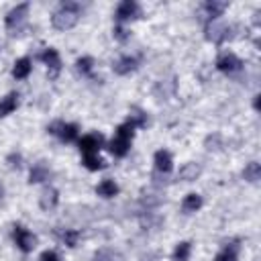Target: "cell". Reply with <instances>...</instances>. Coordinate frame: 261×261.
Instances as JSON below:
<instances>
[{"label": "cell", "instance_id": "cell-1", "mask_svg": "<svg viewBox=\"0 0 261 261\" xmlns=\"http://www.w3.org/2000/svg\"><path fill=\"white\" fill-rule=\"evenodd\" d=\"M82 14V4L80 2H61L59 8L51 16V24L57 31H69L77 24Z\"/></svg>", "mask_w": 261, "mask_h": 261}, {"label": "cell", "instance_id": "cell-2", "mask_svg": "<svg viewBox=\"0 0 261 261\" xmlns=\"http://www.w3.org/2000/svg\"><path fill=\"white\" fill-rule=\"evenodd\" d=\"M133 126L130 124H120L114 133V139L108 143V151L114 155V157H124L130 149V141H133Z\"/></svg>", "mask_w": 261, "mask_h": 261}, {"label": "cell", "instance_id": "cell-3", "mask_svg": "<svg viewBox=\"0 0 261 261\" xmlns=\"http://www.w3.org/2000/svg\"><path fill=\"white\" fill-rule=\"evenodd\" d=\"M27 12H29V2H22V4H16L8 14H6V31L14 37L22 31L24 27V20H27Z\"/></svg>", "mask_w": 261, "mask_h": 261}, {"label": "cell", "instance_id": "cell-4", "mask_svg": "<svg viewBox=\"0 0 261 261\" xmlns=\"http://www.w3.org/2000/svg\"><path fill=\"white\" fill-rule=\"evenodd\" d=\"M12 239H14L16 247H18L22 253H31V251L35 249V245H37L35 234H33L31 230H27L22 224H14V226H12Z\"/></svg>", "mask_w": 261, "mask_h": 261}, {"label": "cell", "instance_id": "cell-5", "mask_svg": "<svg viewBox=\"0 0 261 261\" xmlns=\"http://www.w3.org/2000/svg\"><path fill=\"white\" fill-rule=\"evenodd\" d=\"M47 130L51 135H57L63 143H71V141L77 139V126L75 124H65L61 120H55L51 126H47Z\"/></svg>", "mask_w": 261, "mask_h": 261}, {"label": "cell", "instance_id": "cell-6", "mask_svg": "<svg viewBox=\"0 0 261 261\" xmlns=\"http://www.w3.org/2000/svg\"><path fill=\"white\" fill-rule=\"evenodd\" d=\"M77 145H80V151L84 155H98L100 147L104 145V137L98 135V133H90V135H84L77 141Z\"/></svg>", "mask_w": 261, "mask_h": 261}, {"label": "cell", "instance_id": "cell-7", "mask_svg": "<svg viewBox=\"0 0 261 261\" xmlns=\"http://www.w3.org/2000/svg\"><path fill=\"white\" fill-rule=\"evenodd\" d=\"M139 16H141V8L135 0H122L116 8V20L118 22H126V20L139 18Z\"/></svg>", "mask_w": 261, "mask_h": 261}, {"label": "cell", "instance_id": "cell-8", "mask_svg": "<svg viewBox=\"0 0 261 261\" xmlns=\"http://www.w3.org/2000/svg\"><path fill=\"white\" fill-rule=\"evenodd\" d=\"M230 27L228 24H218V22H206V39L212 43H222L228 39Z\"/></svg>", "mask_w": 261, "mask_h": 261}, {"label": "cell", "instance_id": "cell-9", "mask_svg": "<svg viewBox=\"0 0 261 261\" xmlns=\"http://www.w3.org/2000/svg\"><path fill=\"white\" fill-rule=\"evenodd\" d=\"M216 67L224 73H234L243 67V61L234 55V53H222L218 59H216Z\"/></svg>", "mask_w": 261, "mask_h": 261}, {"label": "cell", "instance_id": "cell-10", "mask_svg": "<svg viewBox=\"0 0 261 261\" xmlns=\"http://www.w3.org/2000/svg\"><path fill=\"white\" fill-rule=\"evenodd\" d=\"M226 6H228L226 2H220V0H208V2L202 4V14H204V18H206L208 22H214V20L224 12Z\"/></svg>", "mask_w": 261, "mask_h": 261}, {"label": "cell", "instance_id": "cell-11", "mask_svg": "<svg viewBox=\"0 0 261 261\" xmlns=\"http://www.w3.org/2000/svg\"><path fill=\"white\" fill-rule=\"evenodd\" d=\"M39 59H41L45 65H49V67H51V75H53V77L59 73V69H61V59H59L57 49H53V47L45 49V51L39 55Z\"/></svg>", "mask_w": 261, "mask_h": 261}, {"label": "cell", "instance_id": "cell-12", "mask_svg": "<svg viewBox=\"0 0 261 261\" xmlns=\"http://www.w3.org/2000/svg\"><path fill=\"white\" fill-rule=\"evenodd\" d=\"M139 67V59L137 57H133V55H122L118 61H114V65H112V69H114V73H118V75H126V73H130V71H135Z\"/></svg>", "mask_w": 261, "mask_h": 261}, {"label": "cell", "instance_id": "cell-13", "mask_svg": "<svg viewBox=\"0 0 261 261\" xmlns=\"http://www.w3.org/2000/svg\"><path fill=\"white\" fill-rule=\"evenodd\" d=\"M57 202H59V192H57L55 188L47 186V188L41 192V198H39V206H41L43 210H53V208L57 206Z\"/></svg>", "mask_w": 261, "mask_h": 261}, {"label": "cell", "instance_id": "cell-14", "mask_svg": "<svg viewBox=\"0 0 261 261\" xmlns=\"http://www.w3.org/2000/svg\"><path fill=\"white\" fill-rule=\"evenodd\" d=\"M153 161H155V169H157L159 173H169V171H171V167H173L171 153H169V151H165V149H159V151L155 153Z\"/></svg>", "mask_w": 261, "mask_h": 261}, {"label": "cell", "instance_id": "cell-15", "mask_svg": "<svg viewBox=\"0 0 261 261\" xmlns=\"http://www.w3.org/2000/svg\"><path fill=\"white\" fill-rule=\"evenodd\" d=\"M49 167L45 165V163H37V165H33V169H31V175H29V184H41V181H45V179H49Z\"/></svg>", "mask_w": 261, "mask_h": 261}, {"label": "cell", "instance_id": "cell-16", "mask_svg": "<svg viewBox=\"0 0 261 261\" xmlns=\"http://www.w3.org/2000/svg\"><path fill=\"white\" fill-rule=\"evenodd\" d=\"M16 106H18V94L10 92L0 100V116H8L12 110H16Z\"/></svg>", "mask_w": 261, "mask_h": 261}, {"label": "cell", "instance_id": "cell-17", "mask_svg": "<svg viewBox=\"0 0 261 261\" xmlns=\"http://www.w3.org/2000/svg\"><path fill=\"white\" fill-rule=\"evenodd\" d=\"M31 67H33L31 59H29V57H20V59L14 63V67H12V75H14L16 80H24V77L31 73Z\"/></svg>", "mask_w": 261, "mask_h": 261}, {"label": "cell", "instance_id": "cell-18", "mask_svg": "<svg viewBox=\"0 0 261 261\" xmlns=\"http://www.w3.org/2000/svg\"><path fill=\"white\" fill-rule=\"evenodd\" d=\"M96 194L102 196V198H114L118 194V186L112 181V179H102L98 186H96Z\"/></svg>", "mask_w": 261, "mask_h": 261}, {"label": "cell", "instance_id": "cell-19", "mask_svg": "<svg viewBox=\"0 0 261 261\" xmlns=\"http://www.w3.org/2000/svg\"><path fill=\"white\" fill-rule=\"evenodd\" d=\"M200 206H202V196L200 194H188L184 198V202H181V210L186 214H192V212L200 210Z\"/></svg>", "mask_w": 261, "mask_h": 261}, {"label": "cell", "instance_id": "cell-20", "mask_svg": "<svg viewBox=\"0 0 261 261\" xmlns=\"http://www.w3.org/2000/svg\"><path fill=\"white\" fill-rule=\"evenodd\" d=\"M200 165L198 163H186L181 169H179V173H177V177L179 179H184V181H194L198 175H200Z\"/></svg>", "mask_w": 261, "mask_h": 261}, {"label": "cell", "instance_id": "cell-21", "mask_svg": "<svg viewBox=\"0 0 261 261\" xmlns=\"http://www.w3.org/2000/svg\"><path fill=\"white\" fill-rule=\"evenodd\" d=\"M92 261H122V255L112 251V249H100L94 253Z\"/></svg>", "mask_w": 261, "mask_h": 261}, {"label": "cell", "instance_id": "cell-22", "mask_svg": "<svg viewBox=\"0 0 261 261\" xmlns=\"http://www.w3.org/2000/svg\"><path fill=\"white\" fill-rule=\"evenodd\" d=\"M243 177H245L247 181H259V177H261V165H259L257 161H251V163L243 169Z\"/></svg>", "mask_w": 261, "mask_h": 261}, {"label": "cell", "instance_id": "cell-23", "mask_svg": "<svg viewBox=\"0 0 261 261\" xmlns=\"http://www.w3.org/2000/svg\"><path fill=\"white\" fill-rule=\"evenodd\" d=\"M237 253H239V245H226L216 257H214V261H237Z\"/></svg>", "mask_w": 261, "mask_h": 261}, {"label": "cell", "instance_id": "cell-24", "mask_svg": "<svg viewBox=\"0 0 261 261\" xmlns=\"http://www.w3.org/2000/svg\"><path fill=\"white\" fill-rule=\"evenodd\" d=\"M126 124H130L133 128H143V126L147 124V114H143L141 110H135L133 114H128Z\"/></svg>", "mask_w": 261, "mask_h": 261}, {"label": "cell", "instance_id": "cell-25", "mask_svg": "<svg viewBox=\"0 0 261 261\" xmlns=\"http://www.w3.org/2000/svg\"><path fill=\"white\" fill-rule=\"evenodd\" d=\"M84 165H86L90 171H98V169H104V167H106L104 159H100L98 155H84Z\"/></svg>", "mask_w": 261, "mask_h": 261}, {"label": "cell", "instance_id": "cell-26", "mask_svg": "<svg viewBox=\"0 0 261 261\" xmlns=\"http://www.w3.org/2000/svg\"><path fill=\"white\" fill-rule=\"evenodd\" d=\"M190 249H192V245H190L188 241L179 243V245L175 247V251H173V261H188V257H190Z\"/></svg>", "mask_w": 261, "mask_h": 261}, {"label": "cell", "instance_id": "cell-27", "mask_svg": "<svg viewBox=\"0 0 261 261\" xmlns=\"http://www.w3.org/2000/svg\"><path fill=\"white\" fill-rule=\"evenodd\" d=\"M92 67H94V59H92V57H80V59L75 61V69H77L82 75H90Z\"/></svg>", "mask_w": 261, "mask_h": 261}, {"label": "cell", "instance_id": "cell-28", "mask_svg": "<svg viewBox=\"0 0 261 261\" xmlns=\"http://www.w3.org/2000/svg\"><path fill=\"white\" fill-rule=\"evenodd\" d=\"M77 239H80V232L77 230H65V232H61V241L67 247H75L77 245Z\"/></svg>", "mask_w": 261, "mask_h": 261}, {"label": "cell", "instance_id": "cell-29", "mask_svg": "<svg viewBox=\"0 0 261 261\" xmlns=\"http://www.w3.org/2000/svg\"><path fill=\"white\" fill-rule=\"evenodd\" d=\"M112 35H114V37H116V39H118L120 43H124V41H126V39L130 37V33H128V31H126L124 27H120V24H116V27H114Z\"/></svg>", "mask_w": 261, "mask_h": 261}, {"label": "cell", "instance_id": "cell-30", "mask_svg": "<svg viewBox=\"0 0 261 261\" xmlns=\"http://www.w3.org/2000/svg\"><path fill=\"white\" fill-rule=\"evenodd\" d=\"M41 261H61V257L55 251H43L41 253Z\"/></svg>", "mask_w": 261, "mask_h": 261}, {"label": "cell", "instance_id": "cell-31", "mask_svg": "<svg viewBox=\"0 0 261 261\" xmlns=\"http://www.w3.org/2000/svg\"><path fill=\"white\" fill-rule=\"evenodd\" d=\"M6 161L10 163V167H20V155H18V153L8 155V159H6Z\"/></svg>", "mask_w": 261, "mask_h": 261}, {"label": "cell", "instance_id": "cell-32", "mask_svg": "<svg viewBox=\"0 0 261 261\" xmlns=\"http://www.w3.org/2000/svg\"><path fill=\"white\" fill-rule=\"evenodd\" d=\"M259 98H261V96H255V100H253V106H255L257 110H259Z\"/></svg>", "mask_w": 261, "mask_h": 261}, {"label": "cell", "instance_id": "cell-33", "mask_svg": "<svg viewBox=\"0 0 261 261\" xmlns=\"http://www.w3.org/2000/svg\"><path fill=\"white\" fill-rule=\"evenodd\" d=\"M0 198H2V186H0Z\"/></svg>", "mask_w": 261, "mask_h": 261}, {"label": "cell", "instance_id": "cell-34", "mask_svg": "<svg viewBox=\"0 0 261 261\" xmlns=\"http://www.w3.org/2000/svg\"><path fill=\"white\" fill-rule=\"evenodd\" d=\"M0 49H2V45H0Z\"/></svg>", "mask_w": 261, "mask_h": 261}]
</instances>
